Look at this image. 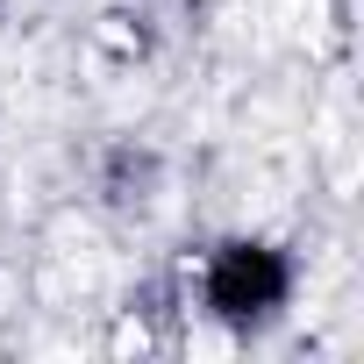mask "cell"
<instances>
[{
  "label": "cell",
  "mask_w": 364,
  "mask_h": 364,
  "mask_svg": "<svg viewBox=\"0 0 364 364\" xmlns=\"http://www.w3.org/2000/svg\"><path fill=\"white\" fill-rule=\"evenodd\" d=\"M279 286H286L279 257H272V250H250V243H243V250H222L208 300H215L222 314H257V307H272V300H279Z\"/></svg>",
  "instance_id": "obj_1"
}]
</instances>
